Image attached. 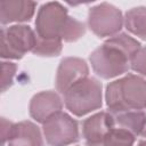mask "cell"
<instances>
[{
	"label": "cell",
	"mask_w": 146,
	"mask_h": 146,
	"mask_svg": "<svg viewBox=\"0 0 146 146\" xmlns=\"http://www.w3.org/2000/svg\"><path fill=\"white\" fill-rule=\"evenodd\" d=\"M141 47L139 41L127 33H119L107 39L89 56L94 72L102 79H112L127 73L130 60Z\"/></svg>",
	"instance_id": "cell-1"
},
{
	"label": "cell",
	"mask_w": 146,
	"mask_h": 146,
	"mask_svg": "<svg viewBox=\"0 0 146 146\" xmlns=\"http://www.w3.org/2000/svg\"><path fill=\"white\" fill-rule=\"evenodd\" d=\"M84 33V24L68 16L67 9L59 2L43 3L38 10L35 34L41 39L74 42Z\"/></svg>",
	"instance_id": "cell-2"
},
{
	"label": "cell",
	"mask_w": 146,
	"mask_h": 146,
	"mask_svg": "<svg viewBox=\"0 0 146 146\" xmlns=\"http://www.w3.org/2000/svg\"><path fill=\"white\" fill-rule=\"evenodd\" d=\"M105 100L111 113L143 111L146 108V80L136 74H127L110 82Z\"/></svg>",
	"instance_id": "cell-3"
},
{
	"label": "cell",
	"mask_w": 146,
	"mask_h": 146,
	"mask_svg": "<svg viewBox=\"0 0 146 146\" xmlns=\"http://www.w3.org/2000/svg\"><path fill=\"white\" fill-rule=\"evenodd\" d=\"M102 83L96 78H86L71 87L63 96L65 107L75 116H83L103 105Z\"/></svg>",
	"instance_id": "cell-4"
},
{
	"label": "cell",
	"mask_w": 146,
	"mask_h": 146,
	"mask_svg": "<svg viewBox=\"0 0 146 146\" xmlns=\"http://www.w3.org/2000/svg\"><path fill=\"white\" fill-rule=\"evenodd\" d=\"M35 32L29 25H11L1 30V57L3 59H21L32 51L35 44Z\"/></svg>",
	"instance_id": "cell-5"
},
{
	"label": "cell",
	"mask_w": 146,
	"mask_h": 146,
	"mask_svg": "<svg viewBox=\"0 0 146 146\" xmlns=\"http://www.w3.org/2000/svg\"><path fill=\"white\" fill-rule=\"evenodd\" d=\"M42 133L49 146H68L80 140L78 121L65 112L48 119L42 124Z\"/></svg>",
	"instance_id": "cell-6"
},
{
	"label": "cell",
	"mask_w": 146,
	"mask_h": 146,
	"mask_svg": "<svg viewBox=\"0 0 146 146\" xmlns=\"http://www.w3.org/2000/svg\"><path fill=\"white\" fill-rule=\"evenodd\" d=\"M124 24L121 10L107 2L99 3L89 9L88 26L99 38L114 36L119 34Z\"/></svg>",
	"instance_id": "cell-7"
},
{
	"label": "cell",
	"mask_w": 146,
	"mask_h": 146,
	"mask_svg": "<svg viewBox=\"0 0 146 146\" xmlns=\"http://www.w3.org/2000/svg\"><path fill=\"white\" fill-rule=\"evenodd\" d=\"M89 67L86 60L79 57H65L60 60L56 73V89L65 94L79 81L88 78Z\"/></svg>",
	"instance_id": "cell-8"
},
{
	"label": "cell",
	"mask_w": 146,
	"mask_h": 146,
	"mask_svg": "<svg viewBox=\"0 0 146 146\" xmlns=\"http://www.w3.org/2000/svg\"><path fill=\"white\" fill-rule=\"evenodd\" d=\"M63 102L59 95L52 90L41 91L35 94L29 106L30 115L39 123H44L52 115L62 112Z\"/></svg>",
	"instance_id": "cell-9"
},
{
	"label": "cell",
	"mask_w": 146,
	"mask_h": 146,
	"mask_svg": "<svg viewBox=\"0 0 146 146\" xmlns=\"http://www.w3.org/2000/svg\"><path fill=\"white\" fill-rule=\"evenodd\" d=\"M36 2L30 0H5L0 2V22L9 23L29 22L35 11Z\"/></svg>",
	"instance_id": "cell-10"
},
{
	"label": "cell",
	"mask_w": 146,
	"mask_h": 146,
	"mask_svg": "<svg viewBox=\"0 0 146 146\" xmlns=\"http://www.w3.org/2000/svg\"><path fill=\"white\" fill-rule=\"evenodd\" d=\"M113 128L115 125L112 113L99 112L82 122V137L86 144H92L100 140Z\"/></svg>",
	"instance_id": "cell-11"
},
{
	"label": "cell",
	"mask_w": 146,
	"mask_h": 146,
	"mask_svg": "<svg viewBox=\"0 0 146 146\" xmlns=\"http://www.w3.org/2000/svg\"><path fill=\"white\" fill-rule=\"evenodd\" d=\"M8 146H44L40 128L31 121L14 124Z\"/></svg>",
	"instance_id": "cell-12"
},
{
	"label": "cell",
	"mask_w": 146,
	"mask_h": 146,
	"mask_svg": "<svg viewBox=\"0 0 146 146\" xmlns=\"http://www.w3.org/2000/svg\"><path fill=\"white\" fill-rule=\"evenodd\" d=\"M115 128L123 129L132 136L138 137L141 133L146 122V113L143 111H128L120 113H112Z\"/></svg>",
	"instance_id": "cell-13"
},
{
	"label": "cell",
	"mask_w": 146,
	"mask_h": 146,
	"mask_svg": "<svg viewBox=\"0 0 146 146\" xmlns=\"http://www.w3.org/2000/svg\"><path fill=\"white\" fill-rule=\"evenodd\" d=\"M124 26L133 35L146 40V7H135L124 15Z\"/></svg>",
	"instance_id": "cell-14"
},
{
	"label": "cell",
	"mask_w": 146,
	"mask_h": 146,
	"mask_svg": "<svg viewBox=\"0 0 146 146\" xmlns=\"http://www.w3.org/2000/svg\"><path fill=\"white\" fill-rule=\"evenodd\" d=\"M135 139L136 137L130 132L120 128H113L100 140L86 144V146H133Z\"/></svg>",
	"instance_id": "cell-15"
},
{
	"label": "cell",
	"mask_w": 146,
	"mask_h": 146,
	"mask_svg": "<svg viewBox=\"0 0 146 146\" xmlns=\"http://www.w3.org/2000/svg\"><path fill=\"white\" fill-rule=\"evenodd\" d=\"M62 49H63L62 40H47V39H41L36 36L35 44L32 52L41 57H56L60 55Z\"/></svg>",
	"instance_id": "cell-16"
},
{
	"label": "cell",
	"mask_w": 146,
	"mask_h": 146,
	"mask_svg": "<svg viewBox=\"0 0 146 146\" xmlns=\"http://www.w3.org/2000/svg\"><path fill=\"white\" fill-rule=\"evenodd\" d=\"M17 71V65L11 62L1 63V90L5 92L14 83V78Z\"/></svg>",
	"instance_id": "cell-17"
},
{
	"label": "cell",
	"mask_w": 146,
	"mask_h": 146,
	"mask_svg": "<svg viewBox=\"0 0 146 146\" xmlns=\"http://www.w3.org/2000/svg\"><path fill=\"white\" fill-rule=\"evenodd\" d=\"M130 68L146 76V46L140 47L130 60Z\"/></svg>",
	"instance_id": "cell-18"
},
{
	"label": "cell",
	"mask_w": 146,
	"mask_h": 146,
	"mask_svg": "<svg viewBox=\"0 0 146 146\" xmlns=\"http://www.w3.org/2000/svg\"><path fill=\"white\" fill-rule=\"evenodd\" d=\"M14 124L11 121L7 120L6 117H2L1 119V128H0V131H1V145L5 146L6 143H8L9 138H10V135H11V131H13V128H14Z\"/></svg>",
	"instance_id": "cell-19"
},
{
	"label": "cell",
	"mask_w": 146,
	"mask_h": 146,
	"mask_svg": "<svg viewBox=\"0 0 146 146\" xmlns=\"http://www.w3.org/2000/svg\"><path fill=\"white\" fill-rule=\"evenodd\" d=\"M140 136L146 140V122H145V124H144V128H143V130H141V133H140Z\"/></svg>",
	"instance_id": "cell-20"
},
{
	"label": "cell",
	"mask_w": 146,
	"mask_h": 146,
	"mask_svg": "<svg viewBox=\"0 0 146 146\" xmlns=\"http://www.w3.org/2000/svg\"><path fill=\"white\" fill-rule=\"evenodd\" d=\"M138 146H146V140H141V141H139Z\"/></svg>",
	"instance_id": "cell-21"
}]
</instances>
